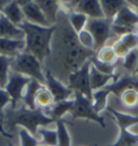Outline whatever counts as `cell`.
Instances as JSON below:
<instances>
[{
  "mask_svg": "<svg viewBox=\"0 0 138 146\" xmlns=\"http://www.w3.org/2000/svg\"><path fill=\"white\" fill-rule=\"evenodd\" d=\"M0 117H1V118L3 117V114H2V113H0Z\"/></svg>",
  "mask_w": 138,
  "mask_h": 146,
  "instance_id": "7bdbcfd3",
  "label": "cell"
},
{
  "mask_svg": "<svg viewBox=\"0 0 138 146\" xmlns=\"http://www.w3.org/2000/svg\"><path fill=\"white\" fill-rule=\"evenodd\" d=\"M106 146H138V134H134L133 132L123 129L120 130V136L118 141L112 145Z\"/></svg>",
  "mask_w": 138,
  "mask_h": 146,
  "instance_id": "484cf974",
  "label": "cell"
},
{
  "mask_svg": "<svg viewBox=\"0 0 138 146\" xmlns=\"http://www.w3.org/2000/svg\"><path fill=\"white\" fill-rule=\"evenodd\" d=\"M39 146H46V145H43V144H40Z\"/></svg>",
  "mask_w": 138,
  "mask_h": 146,
  "instance_id": "f6af8a7d",
  "label": "cell"
},
{
  "mask_svg": "<svg viewBox=\"0 0 138 146\" xmlns=\"http://www.w3.org/2000/svg\"><path fill=\"white\" fill-rule=\"evenodd\" d=\"M43 84H41L40 82H38L37 80L31 79L30 82L27 84L24 94H23V105H25L27 108L29 110H37L36 104H35V100H36L37 92L39 91V89L42 87Z\"/></svg>",
  "mask_w": 138,
  "mask_h": 146,
  "instance_id": "ffe728a7",
  "label": "cell"
},
{
  "mask_svg": "<svg viewBox=\"0 0 138 146\" xmlns=\"http://www.w3.org/2000/svg\"><path fill=\"white\" fill-rule=\"evenodd\" d=\"M73 104H75L73 99L56 102V103L53 104V106L49 110V111L46 113V115L49 116L50 118H52L54 121L59 120V119H61L63 116L66 115L67 113H71Z\"/></svg>",
  "mask_w": 138,
  "mask_h": 146,
  "instance_id": "ac0fdd59",
  "label": "cell"
},
{
  "mask_svg": "<svg viewBox=\"0 0 138 146\" xmlns=\"http://www.w3.org/2000/svg\"><path fill=\"white\" fill-rule=\"evenodd\" d=\"M136 77H137V79H138V74H136Z\"/></svg>",
  "mask_w": 138,
  "mask_h": 146,
  "instance_id": "7dc6e473",
  "label": "cell"
},
{
  "mask_svg": "<svg viewBox=\"0 0 138 146\" xmlns=\"http://www.w3.org/2000/svg\"><path fill=\"white\" fill-rule=\"evenodd\" d=\"M134 33H135V34H136V35L138 36V25L136 27H135V31H134Z\"/></svg>",
  "mask_w": 138,
  "mask_h": 146,
  "instance_id": "60d3db41",
  "label": "cell"
},
{
  "mask_svg": "<svg viewBox=\"0 0 138 146\" xmlns=\"http://www.w3.org/2000/svg\"><path fill=\"white\" fill-rule=\"evenodd\" d=\"M18 3H20L22 11L24 13V17H25L26 22L43 27L53 26L50 24V22L48 21L46 16L42 12L40 7L38 5L37 1H30V0L18 1Z\"/></svg>",
  "mask_w": 138,
  "mask_h": 146,
  "instance_id": "9c48e42d",
  "label": "cell"
},
{
  "mask_svg": "<svg viewBox=\"0 0 138 146\" xmlns=\"http://www.w3.org/2000/svg\"><path fill=\"white\" fill-rule=\"evenodd\" d=\"M136 11H137V13H138V7H137V8H136Z\"/></svg>",
  "mask_w": 138,
  "mask_h": 146,
  "instance_id": "bcb514c9",
  "label": "cell"
},
{
  "mask_svg": "<svg viewBox=\"0 0 138 146\" xmlns=\"http://www.w3.org/2000/svg\"><path fill=\"white\" fill-rule=\"evenodd\" d=\"M135 74H138V62H137V67H136V70H135Z\"/></svg>",
  "mask_w": 138,
  "mask_h": 146,
  "instance_id": "b9f144b4",
  "label": "cell"
},
{
  "mask_svg": "<svg viewBox=\"0 0 138 146\" xmlns=\"http://www.w3.org/2000/svg\"><path fill=\"white\" fill-rule=\"evenodd\" d=\"M97 58L100 62L110 64V65H116L117 61L119 60L112 46H105L100 50H98Z\"/></svg>",
  "mask_w": 138,
  "mask_h": 146,
  "instance_id": "4316f807",
  "label": "cell"
},
{
  "mask_svg": "<svg viewBox=\"0 0 138 146\" xmlns=\"http://www.w3.org/2000/svg\"><path fill=\"white\" fill-rule=\"evenodd\" d=\"M18 137H20V146H39L40 143L32 135L28 130L24 128H18Z\"/></svg>",
  "mask_w": 138,
  "mask_h": 146,
  "instance_id": "d6a6232c",
  "label": "cell"
},
{
  "mask_svg": "<svg viewBox=\"0 0 138 146\" xmlns=\"http://www.w3.org/2000/svg\"><path fill=\"white\" fill-rule=\"evenodd\" d=\"M126 3L127 2L123 1V0H102V1H100L105 19L113 21V19L118 14L119 11L121 10Z\"/></svg>",
  "mask_w": 138,
  "mask_h": 146,
  "instance_id": "603a6c76",
  "label": "cell"
},
{
  "mask_svg": "<svg viewBox=\"0 0 138 146\" xmlns=\"http://www.w3.org/2000/svg\"><path fill=\"white\" fill-rule=\"evenodd\" d=\"M42 63L32 54L22 52L12 58L11 72L24 75L26 77L37 80L41 84H46V75L42 70Z\"/></svg>",
  "mask_w": 138,
  "mask_h": 146,
  "instance_id": "277c9868",
  "label": "cell"
},
{
  "mask_svg": "<svg viewBox=\"0 0 138 146\" xmlns=\"http://www.w3.org/2000/svg\"><path fill=\"white\" fill-rule=\"evenodd\" d=\"M112 47H113V49H114L116 54L118 55L119 58H124L125 56H126V54L129 52V50H128L127 48L125 47V46H124V44H123L122 42L120 41L119 39L113 43Z\"/></svg>",
  "mask_w": 138,
  "mask_h": 146,
  "instance_id": "8d00e7d4",
  "label": "cell"
},
{
  "mask_svg": "<svg viewBox=\"0 0 138 146\" xmlns=\"http://www.w3.org/2000/svg\"><path fill=\"white\" fill-rule=\"evenodd\" d=\"M56 132L58 146H71V139L69 135V132L67 130L65 122L61 119L56 120Z\"/></svg>",
  "mask_w": 138,
  "mask_h": 146,
  "instance_id": "83f0119b",
  "label": "cell"
},
{
  "mask_svg": "<svg viewBox=\"0 0 138 146\" xmlns=\"http://www.w3.org/2000/svg\"><path fill=\"white\" fill-rule=\"evenodd\" d=\"M37 3L41 8V10L46 16L50 24L54 26V24L56 23L57 20V13L61 10V2L54 1V0H38Z\"/></svg>",
  "mask_w": 138,
  "mask_h": 146,
  "instance_id": "d6986e66",
  "label": "cell"
},
{
  "mask_svg": "<svg viewBox=\"0 0 138 146\" xmlns=\"http://www.w3.org/2000/svg\"><path fill=\"white\" fill-rule=\"evenodd\" d=\"M30 78L26 77L24 75L10 72L8 82L5 84V90L10 95L11 100V108H16L17 105L23 99V94L25 91L27 84L30 82Z\"/></svg>",
  "mask_w": 138,
  "mask_h": 146,
  "instance_id": "ba28073f",
  "label": "cell"
},
{
  "mask_svg": "<svg viewBox=\"0 0 138 146\" xmlns=\"http://www.w3.org/2000/svg\"><path fill=\"white\" fill-rule=\"evenodd\" d=\"M118 80V75H105L99 73L96 68L91 65L90 68V84L92 91H97L107 87L108 84Z\"/></svg>",
  "mask_w": 138,
  "mask_h": 146,
  "instance_id": "2e32d148",
  "label": "cell"
},
{
  "mask_svg": "<svg viewBox=\"0 0 138 146\" xmlns=\"http://www.w3.org/2000/svg\"><path fill=\"white\" fill-rule=\"evenodd\" d=\"M11 102H12V100H11L10 95L8 94V92L3 88H0V113L3 114V110Z\"/></svg>",
  "mask_w": 138,
  "mask_h": 146,
  "instance_id": "74e56055",
  "label": "cell"
},
{
  "mask_svg": "<svg viewBox=\"0 0 138 146\" xmlns=\"http://www.w3.org/2000/svg\"><path fill=\"white\" fill-rule=\"evenodd\" d=\"M105 88L108 89L112 94L120 98L121 94L126 90L134 89V90L138 91V79L137 77H134V76H124L122 78L118 79V80L111 82L110 84H108Z\"/></svg>",
  "mask_w": 138,
  "mask_h": 146,
  "instance_id": "5bb4252c",
  "label": "cell"
},
{
  "mask_svg": "<svg viewBox=\"0 0 138 146\" xmlns=\"http://www.w3.org/2000/svg\"><path fill=\"white\" fill-rule=\"evenodd\" d=\"M12 58L0 55V88L5 89L11 72Z\"/></svg>",
  "mask_w": 138,
  "mask_h": 146,
  "instance_id": "f546056e",
  "label": "cell"
},
{
  "mask_svg": "<svg viewBox=\"0 0 138 146\" xmlns=\"http://www.w3.org/2000/svg\"><path fill=\"white\" fill-rule=\"evenodd\" d=\"M138 62V48L135 50H132L126 54V56L123 58V65L125 69L129 73H135L137 67Z\"/></svg>",
  "mask_w": 138,
  "mask_h": 146,
  "instance_id": "836d02e7",
  "label": "cell"
},
{
  "mask_svg": "<svg viewBox=\"0 0 138 146\" xmlns=\"http://www.w3.org/2000/svg\"><path fill=\"white\" fill-rule=\"evenodd\" d=\"M73 101H75V104L70 113L73 118H84V119L93 120L97 122L102 128L104 129L106 128L104 117L94 110L91 100H88L86 96H84L80 92H75Z\"/></svg>",
  "mask_w": 138,
  "mask_h": 146,
  "instance_id": "5b68a950",
  "label": "cell"
},
{
  "mask_svg": "<svg viewBox=\"0 0 138 146\" xmlns=\"http://www.w3.org/2000/svg\"><path fill=\"white\" fill-rule=\"evenodd\" d=\"M42 139V144L46 146H58L57 141V132L56 130L46 129L44 127H40L38 129V132Z\"/></svg>",
  "mask_w": 138,
  "mask_h": 146,
  "instance_id": "f1b7e54d",
  "label": "cell"
},
{
  "mask_svg": "<svg viewBox=\"0 0 138 146\" xmlns=\"http://www.w3.org/2000/svg\"><path fill=\"white\" fill-rule=\"evenodd\" d=\"M63 61L70 73L81 68L90 58H93L94 51H90L79 43L77 34L71 26H66L63 31Z\"/></svg>",
  "mask_w": 138,
  "mask_h": 146,
  "instance_id": "3957f363",
  "label": "cell"
},
{
  "mask_svg": "<svg viewBox=\"0 0 138 146\" xmlns=\"http://www.w3.org/2000/svg\"><path fill=\"white\" fill-rule=\"evenodd\" d=\"M8 3V1H3V0H0V13L2 12L3 8L5 7V5Z\"/></svg>",
  "mask_w": 138,
  "mask_h": 146,
  "instance_id": "f35d334b",
  "label": "cell"
},
{
  "mask_svg": "<svg viewBox=\"0 0 138 146\" xmlns=\"http://www.w3.org/2000/svg\"><path fill=\"white\" fill-rule=\"evenodd\" d=\"M77 37H78V40H79V43L84 49L90 50V51H94L95 50L94 38H93L92 34L87 31V29H83L80 33H78Z\"/></svg>",
  "mask_w": 138,
  "mask_h": 146,
  "instance_id": "1f68e13d",
  "label": "cell"
},
{
  "mask_svg": "<svg viewBox=\"0 0 138 146\" xmlns=\"http://www.w3.org/2000/svg\"><path fill=\"white\" fill-rule=\"evenodd\" d=\"M0 132H1V133H2L3 135L9 136V137H12V136H13V135H10V134H8V133H7V132H5V131L3 130V128H2V125H1V123H0Z\"/></svg>",
  "mask_w": 138,
  "mask_h": 146,
  "instance_id": "ab89813d",
  "label": "cell"
},
{
  "mask_svg": "<svg viewBox=\"0 0 138 146\" xmlns=\"http://www.w3.org/2000/svg\"><path fill=\"white\" fill-rule=\"evenodd\" d=\"M106 110L108 111H110L114 116V118L117 119V122H118L120 130H123V129L127 130L129 127L138 123V116H134V115H131V114L118 111L117 110H114L112 107H108V106Z\"/></svg>",
  "mask_w": 138,
  "mask_h": 146,
  "instance_id": "7402d4cb",
  "label": "cell"
},
{
  "mask_svg": "<svg viewBox=\"0 0 138 146\" xmlns=\"http://www.w3.org/2000/svg\"><path fill=\"white\" fill-rule=\"evenodd\" d=\"M112 24L135 29V27L138 25V13L136 9H134L131 5L126 3L113 19Z\"/></svg>",
  "mask_w": 138,
  "mask_h": 146,
  "instance_id": "8fae6325",
  "label": "cell"
},
{
  "mask_svg": "<svg viewBox=\"0 0 138 146\" xmlns=\"http://www.w3.org/2000/svg\"><path fill=\"white\" fill-rule=\"evenodd\" d=\"M119 40L122 42L129 51L135 50L138 48V36L135 33H128L126 35L120 37Z\"/></svg>",
  "mask_w": 138,
  "mask_h": 146,
  "instance_id": "d590c367",
  "label": "cell"
},
{
  "mask_svg": "<svg viewBox=\"0 0 138 146\" xmlns=\"http://www.w3.org/2000/svg\"><path fill=\"white\" fill-rule=\"evenodd\" d=\"M54 98L49 91V89L46 86H42L39 91L37 92L36 100H35V104H36V108L40 110H50L53 104H54Z\"/></svg>",
  "mask_w": 138,
  "mask_h": 146,
  "instance_id": "44dd1931",
  "label": "cell"
},
{
  "mask_svg": "<svg viewBox=\"0 0 138 146\" xmlns=\"http://www.w3.org/2000/svg\"><path fill=\"white\" fill-rule=\"evenodd\" d=\"M90 62L92 64V66L97 69L99 73L105 74V75H114V70L117 67V64L116 65H110V64H106V63L100 62L97 58H90Z\"/></svg>",
  "mask_w": 138,
  "mask_h": 146,
  "instance_id": "e575fe53",
  "label": "cell"
},
{
  "mask_svg": "<svg viewBox=\"0 0 138 146\" xmlns=\"http://www.w3.org/2000/svg\"><path fill=\"white\" fill-rule=\"evenodd\" d=\"M46 88L49 89V91L51 92V94L54 98V102H61V101H65V100H69L72 95L75 94V92L71 89H69L67 86L63 84L61 81H59L57 78H55L51 72H46Z\"/></svg>",
  "mask_w": 138,
  "mask_h": 146,
  "instance_id": "30bf717a",
  "label": "cell"
},
{
  "mask_svg": "<svg viewBox=\"0 0 138 146\" xmlns=\"http://www.w3.org/2000/svg\"><path fill=\"white\" fill-rule=\"evenodd\" d=\"M54 122V120L46 116L40 110H29L25 105L20 107L11 108L10 110L3 113L1 125L11 132L15 128H24L28 130L32 135H36L38 129Z\"/></svg>",
  "mask_w": 138,
  "mask_h": 146,
  "instance_id": "6da1fadb",
  "label": "cell"
},
{
  "mask_svg": "<svg viewBox=\"0 0 138 146\" xmlns=\"http://www.w3.org/2000/svg\"><path fill=\"white\" fill-rule=\"evenodd\" d=\"M73 11L80 12L88 19H104V12L99 0H81L77 1Z\"/></svg>",
  "mask_w": 138,
  "mask_h": 146,
  "instance_id": "7c38bea8",
  "label": "cell"
},
{
  "mask_svg": "<svg viewBox=\"0 0 138 146\" xmlns=\"http://www.w3.org/2000/svg\"><path fill=\"white\" fill-rule=\"evenodd\" d=\"M111 94V92L106 88H102L97 91H93L92 93V105L94 110L100 114L102 110L107 108L108 96Z\"/></svg>",
  "mask_w": 138,
  "mask_h": 146,
  "instance_id": "cb8c5ba5",
  "label": "cell"
},
{
  "mask_svg": "<svg viewBox=\"0 0 138 146\" xmlns=\"http://www.w3.org/2000/svg\"><path fill=\"white\" fill-rule=\"evenodd\" d=\"M25 39H5L0 38V55L14 58L25 51Z\"/></svg>",
  "mask_w": 138,
  "mask_h": 146,
  "instance_id": "4fadbf2b",
  "label": "cell"
},
{
  "mask_svg": "<svg viewBox=\"0 0 138 146\" xmlns=\"http://www.w3.org/2000/svg\"><path fill=\"white\" fill-rule=\"evenodd\" d=\"M120 100H121L122 104L125 107H127V108H135V107L138 106V91L137 90H134V89L126 90V91H124L121 94Z\"/></svg>",
  "mask_w": 138,
  "mask_h": 146,
  "instance_id": "4dcf8cb0",
  "label": "cell"
},
{
  "mask_svg": "<svg viewBox=\"0 0 138 146\" xmlns=\"http://www.w3.org/2000/svg\"><path fill=\"white\" fill-rule=\"evenodd\" d=\"M0 38L5 39H25L23 29L11 23L5 14L0 13Z\"/></svg>",
  "mask_w": 138,
  "mask_h": 146,
  "instance_id": "9a60e30c",
  "label": "cell"
},
{
  "mask_svg": "<svg viewBox=\"0 0 138 146\" xmlns=\"http://www.w3.org/2000/svg\"><path fill=\"white\" fill-rule=\"evenodd\" d=\"M68 21L73 31L78 34L81 31L86 28V24L88 22V17L77 11H71L68 13Z\"/></svg>",
  "mask_w": 138,
  "mask_h": 146,
  "instance_id": "d4e9b609",
  "label": "cell"
},
{
  "mask_svg": "<svg viewBox=\"0 0 138 146\" xmlns=\"http://www.w3.org/2000/svg\"><path fill=\"white\" fill-rule=\"evenodd\" d=\"M91 62L87 61L81 68L77 70L69 73L68 75V81L69 86L68 88L71 89L73 92H80L84 96H86L88 100L92 101V89L90 84V68H91Z\"/></svg>",
  "mask_w": 138,
  "mask_h": 146,
  "instance_id": "8992f818",
  "label": "cell"
},
{
  "mask_svg": "<svg viewBox=\"0 0 138 146\" xmlns=\"http://www.w3.org/2000/svg\"><path fill=\"white\" fill-rule=\"evenodd\" d=\"M9 146H14V145H13L12 143H9Z\"/></svg>",
  "mask_w": 138,
  "mask_h": 146,
  "instance_id": "ee69618b",
  "label": "cell"
},
{
  "mask_svg": "<svg viewBox=\"0 0 138 146\" xmlns=\"http://www.w3.org/2000/svg\"><path fill=\"white\" fill-rule=\"evenodd\" d=\"M112 21L107 19H88L86 24L87 31L92 34L95 42V49L100 50L106 46V42L112 35Z\"/></svg>",
  "mask_w": 138,
  "mask_h": 146,
  "instance_id": "52a82bcc",
  "label": "cell"
},
{
  "mask_svg": "<svg viewBox=\"0 0 138 146\" xmlns=\"http://www.w3.org/2000/svg\"><path fill=\"white\" fill-rule=\"evenodd\" d=\"M2 13L5 16L16 26H20V24H23L25 22V17H24V13L22 11L18 1H8V3L2 10Z\"/></svg>",
  "mask_w": 138,
  "mask_h": 146,
  "instance_id": "e0dca14e",
  "label": "cell"
},
{
  "mask_svg": "<svg viewBox=\"0 0 138 146\" xmlns=\"http://www.w3.org/2000/svg\"><path fill=\"white\" fill-rule=\"evenodd\" d=\"M18 27L25 34V52L32 54L42 63L52 52L51 42L55 31V25L43 27L25 21Z\"/></svg>",
  "mask_w": 138,
  "mask_h": 146,
  "instance_id": "7a4b0ae2",
  "label": "cell"
}]
</instances>
